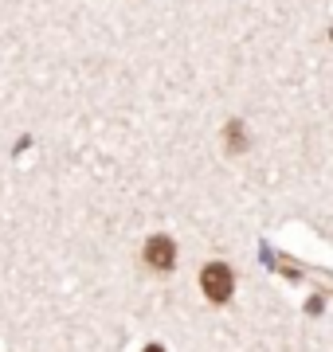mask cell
<instances>
[{
  "instance_id": "1",
  "label": "cell",
  "mask_w": 333,
  "mask_h": 352,
  "mask_svg": "<svg viewBox=\"0 0 333 352\" xmlns=\"http://www.w3.org/2000/svg\"><path fill=\"white\" fill-rule=\"evenodd\" d=\"M200 289L208 294V302H228L231 289H235V274L224 263H208L200 270Z\"/></svg>"
},
{
  "instance_id": "2",
  "label": "cell",
  "mask_w": 333,
  "mask_h": 352,
  "mask_svg": "<svg viewBox=\"0 0 333 352\" xmlns=\"http://www.w3.org/2000/svg\"><path fill=\"white\" fill-rule=\"evenodd\" d=\"M145 263L157 266V270H173V266H177V243L165 239V235L149 239L145 243Z\"/></svg>"
},
{
  "instance_id": "3",
  "label": "cell",
  "mask_w": 333,
  "mask_h": 352,
  "mask_svg": "<svg viewBox=\"0 0 333 352\" xmlns=\"http://www.w3.org/2000/svg\"><path fill=\"white\" fill-rule=\"evenodd\" d=\"M224 138H228V149H231V153H239V149L247 145V138H244V129H239V122H228Z\"/></svg>"
},
{
  "instance_id": "4",
  "label": "cell",
  "mask_w": 333,
  "mask_h": 352,
  "mask_svg": "<svg viewBox=\"0 0 333 352\" xmlns=\"http://www.w3.org/2000/svg\"><path fill=\"white\" fill-rule=\"evenodd\" d=\"M145 352H165V349H161V344H149V349H145Z\"/></svg>"
},
{
  "instance_id": "5",
  "label": "cell",
  "mask_w": 333,
  "mask_h": 352,
  "mask_svg": "<svg viewBox=\"0 0 333 352\" xmlns=\"http://www.w3.org/2000/svg\"><path fill=\"white\" fill-rule=\"evenodd\" d=\"M330 36H333V32H330Z\"/></svg>"
}]
</instances>
